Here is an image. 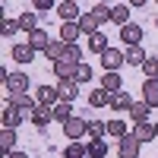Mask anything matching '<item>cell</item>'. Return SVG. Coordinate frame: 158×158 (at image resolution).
I'll use <instances>...</instances> for the list:
<instances>
[{
	"mask_svg": "<svg viewBox=\"0 0 158 158\" xmlns=\"http://www.w3.org/2000/svg\"><path fill=\"white\" fill-rule=\"evenodd\" d=\"M3 85H6L10 95H22V92H29L32 79H29V73H10V76L3 79Z\"/></svg>",
	"mask_w": 158,
	"mask_h": 158,
	"instance_id": "obj_1",
	"label": "cell"
},
{
	"mask_svg": "<svg viewBox=\"0 0 158 158\" xmlns=\"http://www.w3.org/2000/svg\"><path fill=\"white\" fill-rule=\"evenodd\" d=\"M139 146L142 142L136 139V133H127L123 139H117V155L120 158H139Z\"/></svg>",
	"mask_w": 158,
	"mask_h": 158,
	"instance_id": "obj_2",
	"label": "cell"
},
{
	"mask_svg": "<svg viewBox=\"0 0 158 158\" xmlns=\"http://www.w3.org/2000/svg\"><path fill=\"white\" fill-rule=\"evenodd\" d=\"M29 117H32V123H35L38 130H44L48 123H54V108H51V104H41V101H38V104H35V111H32Z\"/></svg>",
	"mask_w": 158,
	"mask_h": 158,
	"instance_id": "obj_3",
	"label": "cell"
},
{
	"mask_svg": "<svg viewBox=\"0 0 158 158\" xmlns=\"http://www.w3.org/2000/svg\"><path fill=\"white\" fill-rule=\"evenodd\" d=\"M63 133H67L70 139H82V136H89V120H82V117H70L67 123H63Z\"/></svg>",
	"mask_w": 158,
	"mask_h": 158,
	"instance_id": "obj_4",
	"label": "cell"
},
{
	"mask_svg": "<svg viewBox=\"0 0 158 158\" xmlns=\"http://www.w3.org/2000/svg\"><path fill=\"white\" fill-rule=\"evenodd\" d=\"M120 41H123L127 48H133V44H142V25H133V22L120 25Z\"/></svg>",
	"mask_w": 158,
	"mask_h": 158,
	"instance_id": "obj_5",
	"label": "cell"
},
{
	"mask_svg": "<svg viewBox=\"0 0 158 158\" xmlns=\"http://www.w3.org/2000/svg\"><path fill=\"white\" fill-rule=\"evenodd\" d=\"M123 63H127V54H123V51H114V48H108V51L101 54V67H104V70H120Z\"/></svg>",
	"mask_w": 158,
	"mask_h": 158,
	"instance_id": "obj_6",
	"label": "cell"
},
{
	"mask_svg": "<svg viewBox=\"0 0 158 158\" xmlns=\"http://www.w3.org/2000/svg\"><path fill=\"white\" fill-rule=\"evenodd\" d=\"M57 16H60V22H76L82 13H79L76 0H63V3H57Z\"/></svg>",
	"mask_w": 158,
	"mask_h": 158,
	"instance_id": "obj_7",
	"label": "cell"
},
{
	"mask_svg": "<svg viewBox=\"0 0 158 158\" xmlns=\"http://www.w3.org/2000/svg\"><path fill=\"white\" fill-rule=\"evenodd\" d=\"M57 92H60V101H76L79 98V82L76 79H57Z\"/></svg>",
	"mask_w": 158,
	"mask_h": 158,
	"instance_id": "obj_8",
	"label": "cell"
},
{
	"mask_svg": "<svg viewBox=\"0 0 158 158\" xmlns=\"http://www.w3.org/2000/svg\"><path fill=\"white\" fill-rule=\"evenodd\" d=\"M76 70H79V63H73V60H67V57L54 60V76H57V79H76Z\"/></svg>",
	"mask_w": 158,
	"mask_h": 158,
	"instance_id": "obj_9",
	"label": "cell"
},
{
	"mask_svg": "<svg viewBox=\"0 0 158 158\" xmlns=\"http://www.w3.org/2000/svg\"><path fill=\"white\" fill-rule=\"evenodd\" d=\"M108 48H111V44H108V35H104L101 29L89 35V54H98V57H101V54H104Z\"/></svg>",
	"mask_w": 158,
	"mask_h": 158,
	"instance_id": "obj_10",
	"label": "cell"
},
{
	"mask_svg": "<svg viewBox=\"0 0 158 158\" xmlns=\"http://www.w3.org/2000/svg\"><path fill=\"white\" fill-rule=\"evenodd\" d=\"M0 120H3V127H13V130H16V127L22 123V111H19L13 101H6V108H3V117H0Z\"/></svg>",
	"mask_w": 158,
	"mask_h": 158,
	"instance_id": "obj_11",
	"label": "cell"
},
{
	"mask_svg": "<svg viewBox=\"0 0 158 158\" xmlns=\"http://www.w3.org/2000/svg\"><path fill=\"white\" fill-rule=\"evenodd\" d=\"M142 101L149 108H158V79H146L142 82Z\"/></svg>",
	"mask_w": 158,
	"mask_h": 158,
	"instance_id": "obj_12",
	"label": "cell"
},
{
	"mask_svg": "<svg viewBox=\"0 0 158 158\" xmlns=\"http://www.w3.org/2000/svg\"><path fill=\"white\" fill-rule=\"evenodd\" d=\"M133 133H136L139 142H152V139H158V130H155V123H149V120L136 123V127H133Z\"/></svg>",
	"mask_w": 158,
	"mask_h": 158,
	"instance_id": "obj_13",
	"label": "cell"
},
{
	"mask_svg": "<svg viewBox=\"0 0 158 158\" xmlns=\"http://www.w3.org/2000/svg\"><path fill=\"white\" fill-rule=\"evenodd\" d=\"M13 149H16V130H13V127H3V130H0V152H3V158H6Z\"/></svg>",
	"mask_w": 158,
	"mask_h": 158,
	"instance_id": "obj_14",
	"label": "cell"
},
{
	"mask_svg": "<svg viewBox=\"0 0 158 158\" xmlns=\"http://www.w3.org/2000/svg\"><path fill=\"white\" fill-rule=\"evenodd\" d=\"M123 54H127V67H142V63L149 60V54L142 51V44H133V48H127Z\"/></svg>",
	"mask_w": 158,
	"mask_h": 158,
	"instance_id": "obj_15",
	"label": "cell"
},
{
	"mask_svg": "<svg viewBox=\"0 0 158 158\" xmlns=\"http://www.w3.org/2000/svg\"><path fill=\"white\" fill-rule=\"evenodd\" d=\"M133 104H136V101H133V95H130V92H123V89L111 95V108H114V111H130Z\"/></svg>",
	"mask_w": 158,
	"mask_h": 158,
	"instance_id": "obj_16",
	"label": "cell"
},
{
	"mask_svg": "<svg viewBox=\"0 0 158 158\" xmlns=\"http://www.w3.org/2000/svg\"><path fill=\"white\" fill-rule=\"evenodd\" d=\"M41 104H51V108H54V104L60 101V92H57V85H38V95H35Z\"/></svg>",
	"mask_w": 158,
	"mask_h": 158,
	"instance_id": "obj_17",
	"label": "cell"
},
{
	"mask_svg": "<svg viewBox=\"0 0 158 158\" xmlns=\"http://www.w3.org/2000/svg\"><path fill=\"white\" fill-rule=\"evenodd\" d=\"M79 35H82V29H79V22H60V41H79Z\"/></svg>",
	"mask_w": 158,
	"mask_h": 158,
	"instance_id": "obj_18",
	"label": "cell"
},
{
	"mask_svg": "<svg viewBox=\"0 0 158 158\" xmlns=\"http://www.w3.org/2000/svg\"><path fill=\"white\" fill-rule=\"evenodd\" d=\"M120 85H123L120 73H117V70H104V76H101V89H108L111 95H114V92H120Z\"/></svg>",
	"mask_w": 158,
	"mask_h": 158,
	"instance_id": "obj_19",
	"label": "cell"
},
{
	"mask_svg": "<svg viewBox=\"0 0 158 158\" xmlns=\"http://www.w3.org/2000/svg\"><path fill=\"white\" fill-rule=\"evenodd\" d=\"M13 60L16 63H32L35 60V48L25 41V44H13Z\"/></svg>",
	"mask_w": 158,
	"mask_h": 158,
	"instance_id": "obj_20",
	"label": "cell"
},
{
	"mask_svg": "<svg viewBox=\"0 0 158 158\" xmlns=\"http://www.w3.org/2000/svg\"><path fill=\"white\" fill-rule=\"evenodd\" d=\"M10 101L16 104L22 114H32V111H35V104H38V98H32L29 92H22V95H10Z\"/></svg>",
	"mask_w": 158,
	"mask_h": 158,
	"instance_id": "obj_21",
	"label": "cell"
},
{
	"mask_svg": "<svg viewBox=\"0 0 158 158\" xmlns=\"http://www.w3.org/2000/svg\"><path fill=\"white\" fill-rule=\"evenodd\" d=\"M29 44H32L35 51H41V54L48 51V44H51V38H48V32L41 29V25H38L35 32H29Z\"/></svg>",
	"mask_w": 158,
	"mask_h": 158,
	"instance_id": "obj_22",
	"label": "cell"
},
{
	"mask_svg": "<svg viewBox=\"0 0 158 158\" xmlns=\"http://www.w3.org/2000/svg\"><path fill=\"white\" fill-rule=\"evenodd\" d=\"M70 117H73V101H57V104H54V123L63 127Z\"/></svg>",
	"mask_w": 158,
	"mask_h": 158,
	"instance_id": "obj_23",
	"label": "cell"
},
{
	"mask_svg": "<svg viewBox=\"0 0 158 158\" xmlns=\"http://www.w3.org/2000/svg\"><path fill=\"white\" fill-rule=\"evenodd\" d=\"M89 155V146L82 139H70V146L63 149V158H85Z\"/></svg>",
	"mask_w": 158,
	"mask_h": 158,
	"instance_id": "obj_24",
	"label": "cell"
},
{
	"mask_svg": "<svg viewBox=\"0 0 158 158\" xmlns=\"http://www.w3.org/2000/svg\"><path fill=\"white\" fill-rule=\"evenodd\" d=\"M111 22L127 25V22H130V3H114V6H111Z\"/></svg>",
	"mask_w": 158,
	"mask_h": 158,
	"instance_id": "obj_25",
	"label": "cell"
},
{
	"mask_svg": "<svg viewBox=\"0 0 158 158\" xmlns=\"http://www.w3.org/2000/svg\"><path fill=\"white\" fill-rule=\"evenodd\" d=\"M89 104H92V108H104V104H111V92L98 85L95 92H89Z\"/></svg>",
	"mask_w": 158,
	"mask_h": 158,
	"instance_id": "obj_26",
	"label": "cell"
},
{
	"mask_svg": "<svg viewBox=\"0 0 158 158\" xmlns=\"http://www.w3.org/2000/svg\"><path fill=\"white\" fill-rule=\"evenodd\" d=\"M89 13H92V16H95V19H98V25H108V22H111V6L104 3V0H98V3L92 6Z\"/></svg>",
	"mask_w": 158,
	"mask_h": 158,
	"instance_id": "obj_27",
	"label": "cell"
},
{
	"mask_svg": "<svg viewBox=\"0 0 158 158\" xmlns=\"http://www.w3.org/2000/svg\"><path fill=\"white\" fill-rule=\"evenodd\" d=\"M76 22H79V29H82V35H92V32H98V29H101V25H98V19L92 16V13H82V16H79Z\"/></svg>",
	"mask_w": 158,
	"mask_h": 158,
	"instance_id": "obj_28",
	"label": "cell"
},
{
	"mask_svg": "<svg viewBox=\"0 0 158 158\" xmlns=\"http://www.w3.org/2000/svg\"><path fill=\"white\" fill-rule=\"evenodd\" d=\"M19 29H22V32H35V29H38V10L22 13V16H19Z\"/></svg>",
	"mask_w": 158,
	"mask_h": 158,
	"instance_id": "obj_29",
	"label": "cell"
},
{
	"mask_svg": "<svg viewBox=\"0 0 158 158\" xmlns=\"http://www.w3.org/2000/svg\"><path fill=\"white\" fill-rule=\"evenodd\" d=\"M127 133H133V130H130L123 120H117V117H114V120L108 123V136H114V139H123Z\"/></svg>",
	"mask_w": 158,
	"mask_h": 158,
	"instance_id": "obj_30",
	"label": "cell"
},
{
	"mask_svg": "<svg viewBox=\"0 0 158 158\" xmlns=\"http://www.w3.org/2000/svg\"><path fill=\"white\" fill-rule=\"evenodd\" d=\"M149 111H152V108H149L146 101H136L133 108H130V117H133L136 123H142V120H149Z\"/></svg>",
	"mask_w": 158,
	"mask_h": 158,
	"instance_id": "obj_31",
	"label": "cell"
},
{
	"mask_svg": "<svg viewBox=\"0 0 158 158\" xmlns=\"http://www.w3.org/2000/svg\"><path fill=\"white\" fill-rule=\"evenodd\" d=\"M108 155V142L104 139H89V158H104Z\"/></svg>",
	"mask_w": 158,
	"mask_h": 158,
	"instance_id": "obj_32",
	"label": "cell"
},
{
	"mask_svg": "<svg viewBox=\"0 0 158 158\" xmlns=\"http://www.w3.org/2000/svg\"><path fill=\"white\" fill-rule=\"evenodd\" d=\"M63 51H67V41H51V44H48V51H44V57L54 63V60H60V57H63Z\"/></svg>",
	"mask_w": 158,
	"mask_h": 158,
	"instance_id": "obj_33",
	"label": "cell"
},
{
	"mask_svg": "<svg viewBox=\"0 0 158 158\" xmlns=\"http://www.w3.org/2000/svg\"><path fill=\"white\" fill-rule=\"evenodd\" d=\"M63 57H67V60H73V63H82V60H85V51L79 48V41H73V44H67Z\"/></svg>",
	"mask_w": 158,
	"mask_h": 158,
	"instance_id": "obj_34",
	"label": "cell"
},
{
	"mask_svg": "<svg viewBox=\"0 0 158 158\" xmlns=\"http://www.w3.org/2000/svg\"><path fill=\"white\" fill-rule=\"evenodd\" d=\"M108 136V123L104 120H89V139H101Z\"/></svg>",
	"mask_w": 158,
	"mask_h": 158,
	"instance_id": "obj_35",
	"label": "cell"
},
{
	"mask_svg": "<svg viewBox=\"0 0 158 158\" xmlns=\"http://www.w3.org/2000/svg\"><path fill=\"white\" fill-rule=\"evenodd\" d=\"M19 32V19H10V16H3V25H0V35L3 38H13Z\"/></svg>",
	"mask_w": 158,
	"mask_h": 158,
	"instance_id": "obj_36",
	"label": "cell"
},
{
	"mask_svg": "<svg viewBox=\"0 0 158 158\" xmlns=\"http://www.w3.org/2000/svg\"><path fill=\"white\" fill-rule=\"evenodd\" d=\"M92 76H95V70H92V63H85V60H82V63H79V70H76V82L82 85V82H89Z\"/></svg>",
	"mask_w": 158,
	"mask_h": 158,
	"instance_id": "obj_37",
	"label": "cell"
},
{
	"mask_svg": "<svg viewBox=\"0 0 158 158\" xmlns=\"http://www.w3.org/2000/svg\"><path fill=\"white\" fill-rule=\"evenodd\" d=\"M142 76L146 79H158V57H149L142 63Z\"/></svg>",
	"mask_w": 158,
	"mask_h": 158,
	"instance_id": "obj_38",
	"label": "cell"
},
{
	"mask_svg": "<svg viewBox=\"0 0 158 158\" xmlns=\"http://www.w3.org/2000/svg\"><path fill=\"white\" fill-rule=\"evenodd\" d=\"M32 6H35L38 13H48V10H57V3H54V0H32Z\"/></svg>",
	"mask_w": 158,
	"mask_h": 158,
	"instance_id": "obj_39",
	"label": "cell"
},
{
	"mask_svg": "<svg viewBox=\"0 0 158 158\" xmlns=\"http://www.w3.org/2000/svg\"><path fill=\"white\" fill-rule=\"evenodd\" d=\"M6 158H29V155H25V152H16V149H13V152H10Z\"/></svg>",
	"mask_w": 158,
	"mask_h": 158,
	"instance_id": "obj_40",
	"label": "cell"
},
{
	"mask_svg": "<svg viewBox=\"0 0 158 158\" xmlns=\"http://www.w3.org/2000/svg\"><path fill=\"white\" fill-rule=\"evenodd\" d=\"M127 3H130V6H146L149 0H127Z\"/></svg>",
	"mask_w": 158,
	"mask_h": 158,
	"instance_id": "obj_41",
	"label": "cell"
},
{
	"mask_svg": "<svg viewBox=\"0 0 158 158\" xmlns=\"http://www.w3.org/2000/svg\"><path fill=\"white\" fill-rule=\"evenodd\" d=\"M155 29H158V16H155Z\"/></svg>",
	"mask_w": 158,
	"mask_h": 158,
	"instance_id": "obj_42",
	"label": "cell"
},
{
	"mask_svg": "<svg viewBox=\"0 0 158 158\" xmlns=\"http://www.w3.org/2000/svg\"><path fill=\"white\" fill-rule=\"evenodd\" d=\"M155 130H158V123H155Z\"/></svg>",
	"mask_w": 158,
	"mask_h": 158,
	"instance_id": "obj_43",
	"label": "cell"
},
{
	"mask_svg": "<svg viewBox=\"0 0 158 158\" xmlns=\"http://www.w3.org/2000/svg\"><path fill=\"white\" fill-rule=\"evenodd\" d=\"M155 3H158V0H155Z\"/></svg>",
	"mask_w": 158,
	"mask_h": 158,
	"instance_id": "obj_44",
	"label": "cell"
}]
</instances>
